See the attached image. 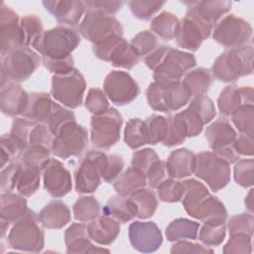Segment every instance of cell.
<instances>
[{
  "instance_id": "obj_1",
  "label": "cell",
  "mask_w": 254,
  "mask_h": 254,
  "mask_svg": "<svg viewBox=\"0 0 254 254\" xmlns=\"http://www.w3.org/2000/svg\"><path fill=\"white\" fill-rule=\"evenodd\" d=\"M184 183L185 196L183 203L187 212L199 220L223 221L227 216L224 205L210 195L206 188L195 180H187Z\"/></svg>"
},
{
  "instance_id": "obj_2",
  "label": "cell",
  "mask_w": 254,
  "mask_h": 254,
  "mask_svg": "<svg viewBox=\"0 0 254 254\" xmlns=\"http://www.w3.org/2000/svg\"><path fill=\"white\" fill-rule=\"evenodd\" d=\"M80 42L79 34L73 28L58 26L43 32L32 44L46 59L60 60L70 57V53Z\"/></svg>"
},
{
  "instance_id": "obj_3",
  "label": "cell",
  "mask_w": 254,
  "mask_h": 254,
  "mask_svg": "<svg viewBox=\"0 0 254 254\" xmlns=\"http://www.w3.org/2000/svg\"><path fill=\"white\" fill-rule=\"evenodd\" d=\"M252 46L230 49L214 62L213 74L222 81H234L239 76L248 75L252 72Z\"/></svg>"
},
{
  "instance_id": "obj_4",
  "label": "cell",
  "mask_w": 254,
  "mask_h": 254,
  "mask_svg": "<svg viewBox=\"0 0 254 254\" xmlns=\"http://www.w3.org/2000/svg\"><path fill=\"white\" fill-rule=\"evenodd\" d=\"M191 93L183 81L154 82L147 89L149 105L159 111L171 112L187 104Z\"/></svg>"
},
{
  "instance_id": "obj_5",
  "label": "cell",
  "mask_w": 254,
  "mask_h": 254,
  "mask_svg": "<svg viewBox=\"0 0 254 254\" xmlns=\"http://www.w3.org/2000/svg\"><path fill=\"white\" fill-rule=\"evenodd\" d=\"M40 218L32 210L16 221L9 234L10 247L25 251H40L44 246V232L39 225Z\"/></svg>"
},
{
  "instance_id": "obj_6",
  "label": "cell",
  "mask_w": 254,
  "mask_h": 254,
  "mask_svg": "<svg viewBox=\"0 0 254 254\" xmlns=\"http://www.w3.org/2000/svg\"><path fill=\"white\" fill-rule=\"evenodd\" d=\"M229 165L214 153L202 152L195 157L193 173L196 177L205 181L212 190L217 191L229 182Z\"/></svg>"
},
{
  "instance_id": "obj_7",
  "label": "cell",
  "mask_w": 254,
  "mask_h": 254,
  "mask_svg": "<svg viewBox=\"0 0 254 254\" xmlns=\"http://www.w3.org/2000/svg\"><path fill=\"white\" fill-rule=\"evenodd\" d=\"M52 86V94L59 102L71 108L81 104L85 81L77 69L72 68L68 72L55 74Z\"/></svg>"
},
{
  "instance_id": "obj_8",
  "label": "cell",
  "mask_w": 254,
  "mask_h": 254,
  "mask_svg": "<svg viewBox=\"0 0 254 254\" xmlns=\"http://www.w3.org/2000/svg\"><path fill=\"white\" fill-rule=\"evenodd\" d=\"M79 32L85 39L97 44L113 35L122 36V27L113 16L95 9H87L79 25Z\"/></svg>"
},
{
  "instance_id": "obj_9",
  "label": "cell",
  "mask_w": 254,
  "mask_h": 254,
  "mask_svg": "<svg viewBox=\"0 0 254 254\" xmlns=\"http://www.w3.org/2000/svg\"><path fill=\"white\" fill-rule=\"evenodd\" d=\"M107 155L98 151L88 152L80 161L74 173L77 192H92L100 184L106 166Z\"/></svg>"
},
{
  "instance_id": "obj_10",
  "label": "cell",
  "mask_w": 254,
  "mask_h": 254,
  "mask_svg": "<svg viewBox=\"0 0 254 254\" xmlns=\"http://www.w3.org/2000/svg\"><path fill=\"white\" fill-rule=\"evenodd\" d=\"M122 117L114 108L91 117V142L98 148L108 149L120 138Z\"/></svg>"
},
{
  "instance_id": "obj_11",
  "label": "cell",
  "mask_w": 254,
  "mask_h": 254,
  "mask_svg": "<svg viewBox=\"0 0 254 254\" xmlns=\"http://www.w3.org/2000/svg\"><path fill=\"white\" fill-rule=\"evenodd\" d=\"M40 59L27 47L18 48L2 55V77L10 80H25L37 68Z\"/></svg>"
},
{
  "instance_id": "obj_12",
  "label": "cell",
  "mask_w": 254,
  "mask_h": 254,
  "mask_svg": "<svg viewBox=\"0 0 254 254\" xmlns=\"http://www.w3.org/2000/svg\"><path fill=\"white\" fill-rule=\"evenodd\" d=\"M87 145V131L84 127L70 122L56 135L52 151L60 158L66 159L80 154Z\"/></svg>"
},
{
  "instance_id": "obj_13",
  "label": "cell",
  "mask_w": 254,
  "mask_h": 254,
  "mask_svg": "<svg viewBox=\"0 0 254 254\" xmlns=\"http://www.w3.org/2000/svg\"><path fill=\"white\" fill-rule=\"evenodd\" d=\"M252 36V28L241 18L229 15L223 18L215 27L213 39L224 47L238 48L245 45Z\"/></svg>"
},
{
  "instance_id": "obj_14",
  "label": "cell",
  "mask_w": 254,
  "mask_h": 254,
  "mask_svg": "<svg viewBox=\"0 0 254 254\" xmlns=\"http://www.w3.org/2000/svg\"><path fill=\"white\" fill-rule=\"evenodd\" d=\"M194 65L195 59L192 55L170 48L161 64L155 69V81H180L181 77Z\"/></svg>"
},
{
  "instance_id": "obj_15",
  "label": "cell",
  "mask_w": 254,
  "mask_h": 254,
  "mask_svg": "<svg viewBox=\"0 0 254 254\" xmlns=\"http://www.w3.org/2000/svg\"><path fill=\"white\" fill-rule=\"evenodd\" d=\"M103 88L108 98L117 105L128 104L140 92L136 81L127 72L117 70L106 76Z\"/></svg>"
},
{
  "instance_id": "obj_16",
  "label": "cell",
  "mask_w": 254,
  "mask_h": 254,
  "mask_svg": "<svg viewBox=\"0 0 254 254\" xmlns=\"http://www.w3.org/2000/svg\"><path fill=\"white\" fill-rule=\"evenodd\" d=\"M211 26L199 18L187 13L177 34V44L185 49L195 51L201 42L209 37Z\"/></svg>"
},
{
  "instance_id": "obj_17",
  "label": "cell",
  "mask_w": 254,
  "mask_h": 254,
  "mask_svg": "<svg viewBox=\"0 0 254 254\" xmlns=\"http://www.w3.org/2000/svg\"><path fill=\"white\" fill-rule=\"evenodd\" d=\"M129 238L134 248L141 252H153L162 243V234L154 222L135 221L129 226Z\"/></svg>"
},
{
  "instance_id": "obj_18",
  "label": "cell",
  "mask_w": 254,
  "mask_h": 254,
  "mask_svg": "<svg viewBox=\"0 0 254 254\" xmlns=\"http://www.w3.org/2000/svg\"><path fill=\"white\" fill-rule=\"evenodd\" d=\"M44 169V186L52 196L62 197L70 190V174L60 161L50 159Z\"/></svg>"
},
{
  "instance_id": "obj_19",
  "label": "cell",
  "mask_w": 254,
  "mask_h": 254,
  "mask_svg": "<svg viewBox=\"0 0 254 254\" xmlns=\"http://www.w3.org/2000/svg\"><path fill=\"white\" fill-rule=\"evenodd\" d=\"M18 15L2 3L1 7V48L2 55L24 47Z\"/></svg>"
},
{
  "instance_id": "obj_20",
  "label": "cell",
  "mask_w": 254,
  "mask_h": 254,
  "mask_svg": "<svg viewBox=\"0 0 254 254\" xmlns=\"http://www.w3.org/2000/svg\"><path fill=\"white\" fill-rule=\"evenodd\" d=\"M253 104V89L236 85L226 86L218 98V107L221 114L230 115L243 105Z\"/></svg>"
},
{
  "instance_id": "obj_21",
  "label": "cell",
  "mask_w": 254,
  "mask_h": 254,
  "mask_svg": "<svg viewBox=\"0 0 254 254\" xmlns=\"http://www.w3.org/2000/svg\"><path fill=\"white\" fill-rule=\"evenodd\" d=\"M188 5V13L199 18L211 27L215 22L230 10L228 1H194L185 2Z\"/></svg>"
},
{
  "instance_id": "obj_22",
  "label": "cell",
  "mask_w": 254,
  "mask_h": 254,
  "mask_svg": "<svg viewBox=\"0 0 254 254\" xmlns=\"http://www.w3.org/2000/svg\"><path fill=\"white\" fill-rule=\"evenodd\" d=\"M47 11L54 15L60 22L67 25H75L80 19L85 8L82 1H43Z\"/></svg>"
},
{
  "instance_id": "obj_23",
  "label": "cell",
  "mask_w": 254,
  "mask_h": 254,
  "mask_svg": "<svg viewBox=\"0 0 254 254\" xmlns=\"http://www.w3.org/2000/svg\"><path fill=\"white\" fill-rule=\"evenodd\" d=\"M205 137L213 152L233 146L236 132L225 118H219L206 128Z\"/></svg>"
},
{
  "instance_id": "obj_24",
  "label": "cell",
  "mask_w": 254,
  "mask_h": 254,
  "mask_svg": "<svg viewBox=\"0 0 254 254\" xmlns=\"http://www.w3.org/2000/svg\"><path fill=\"white\" fill-rule=\"evenodd\" d=\"M89 238L99 244H110L120 232V224L111 216H97L87 225Z\"/></svg>"
},
{
  "instance_id": "obj_25",
  "label": "cell",
  "mask_w": 254,
  "mask_h": 254,
  "mask_svg": "<svg viewBox=\"0 0 254 254\" xmlns=\"http://www.w3.org/2000/svg\"><path fill=\"white\" fill-rule=\"evenodd\" d=\"M195 156L188 149H179L171 153L166 162V171L171 178H185L194 171Z\"/></svg>"
},
{
  "instance_id": "obj_26",
  "label": "cell",
  "mask_w": 254,
  "mask_h": 254,
  "mask_svg": "<svg viewBox=\"0 0 254 254\" xmlns=\"http://www.w3.org/2000/svg\"><path fill=\"white\" fill-rule=\"evenodd\" d=\"M56 103L51 100L49 94L34 92L29 94L28 103L22 115L31 121L46 123Z\"/></svg>"
},
{
  "instance_id": "obj_27",
  "label": "cell",
  "mask_w": 254,
  "mask_h": 254,
  "mask_svg": "<svg viewBox=\"0 0 254 254\" xmlns=\"http://www.w3.org/2000/svg\"><path fill=\"white\" fill-rule=\"evenodd\" d=\"M28 94L22 87L15 83H8L1 89V108L5 114L10 116L23 114L27 103Z\"/></svg>"
},
{
  "instance_id": "obj_28",
  "label": "cell",
  "mask_w": 254,
  "mask_h": 254,
  "mask_svg": "<svg viewBox=\"0 0 254 254\" xmlns=\"http://www.w3.org/2000/svg\"><path fill=\"white\" fill-rule=\"evenodd\" d=\"M89 235L87 226L80 223H74L69 226L65 232V243L68 253H84V252H98L108 250L95 248L88 240Z\"/></svg>"
},
{
  "instance_id": "obj_29",
  "label": "cell",
  "mask_w": 254,
  "mask_h": 254,
  "mask_svg": "<svg viewBox=\"0 0 254 254\" xmlns=\"http://www.w3.org/2000/svg\"><path fill=\"white\" fill-rule=\"evenodd\" d=\"M39 218L47 228H60L69 221V209L63 201L53 200L42 209Z\"/></svg>"
},
{
  "instance_id": "obj_30",
  "label": "cell",
  "mask_w": 254,
  "mask_h": 254,
  "mask_svg": "<svg viewBox=\"0 0 254 254\" xmlns=\"http://www.w3.org/2000/svg\"><path fill=\"white\" fill-rule=\"evenodd\" d=\"M103 214L112 216L121 222H127L136 216V207L133 201L123 195L112 196L102 209Z\"/></svg>"
},
{
  "instance_id": "obj_31",
  "label": "cell",
  "mask_w": 254,
  "mask_h": 254,
  "mask_svg": "<svg viewBox=\"0 0 254 254\" xmlns=\"http://www.w3.org/2000/svg\"><path fill=\"white\" fill-rule=\"evenodd\" d=\"M140 56L135 49L129 45L123 38H120L109 54L108 61L114 66L131 68L139 62Z\"/></svg>"
},
{
  "instance_id": "obj_32",
  "label": "cell",
  "mask_w": 254,
  "mask_h": 254,
  "mask_svg": "<svg viewBox=\"0 0 254 254\" xmlns=\"http://www.w3.org/2000/svg\"><path fill=\"white\" fill-rule=\"evenodd\" d=\"M146 185V176L140 170L131 167L127 169L115 182L114 189L120 195H129L143 189Z\"/></svg>"
},
{
  "instance_id": "obj_33",
  "label": "cell",
  "mask_w": 254,
  "mask_h": 254,
  "mask_svg": "<svg viewBox=\"0 0 254 254\" xmlns=\"http://www.w3.org/2000/svg\"><path fill=\"white\" fill-rule=\"evenodd\" d=\"M1 218L12 222L27 212V201L24 197L7 192L1 195Z\"/></svg>"
},
{
  "instance_id": "obj_34",
  "label": "cell",
  "mask_w": 254,
  "mask_h": 254,
  "mask_svg": "<svg viewBox=\"0 0 254 254\" xmlns=\"http://www.w3.org/2000/svg\"><path fill=\"white\" fill-rule=\"evenodd\" d=\"M130 199L136 207V216L140 218H148L152 216L157 208V197L150 190L140 189L130 194Z\"/></svg>"
},
{
  "instance_id": "obj_35",
  "label": "cell",
  "mask_w": 254,
  "mask_h": 254,
  "mask_svg": "<svg viewBox=\"0 0 254 254\" xmlns=\"http://www.w3.org/2000/svg\"><path fill=\"white\" fill-rule=\"evenodd\" d=\"M39 183L40 170L21 165L15 187L17 191L22 195L29 196L37 190Z\"/></svg>"
},
{
  "instance_id": "obj_36",
  "label": "cell",
  "mask_w": 254,
  "mask_h": 254,
  "mask_svg": "<svg viewBox=\"0 0 254 254\" xmlns=\"http://www.w3.org/2000/svg\"><path fill=\"white\" fill-rule=\"evenodd\" d=\"M180 22L178 18L170 12H162L159 16L153 19L151 29L160 37L171 40L178 34Z\"/></svg>"
},
{
  "instance_id": "obj_37",
  "label": "cell",
  "mask_w": 254,
  "mask_h": 254,
  "mask_svg": "<svg viewBox=\"0 0 254 254\" xmlns=\"http://www.w3.org/2000/svg\"><path fill=\"white\" fill-rule=\"evenodd\" d=\"M198 223L186 218H179L172 221L166 229L168 240L175 241L179 239H195L197 235Z\"/></svg>"
},
{
  "instance_id": "obj_38",
  "label": "cell",
  "mask_w": 254,
  "mask_h": 254,
  "mask_svg": "<svg viewBox=\"0 0 254 254\" xmlns=\"http://www.w3.org/2000/svg\"><path fill=\"white\" fill-rule=\"evenodd\" d=\"M183 82L190 89L191 96L202 95L208 90L211 84V76L208 69L199 67L189 72Z\"/></svg>"
},
{
  "instance_id": "obj_39",
  "label": "cell",
  "mask_w": 254,
  "mask_h": 254,
  "mask_svg": "<svg viewBox=\"0 0 254 254\" xmlns=\"http://www.w3.org/2000/svg\"><path fill=\"white\" fill-rule=\"evenodd\" d=\"M124 139L126 144L132 149L149 144L145 122L138 118L130 119L126 124Z\"/></svg>"
},
{
  "instance_id": "obj_40",
  "label": "cell",
  "mask_w": 254,
  "mask_h": 254,
  "mask_svg": "<svg viewBox=\"0 0 254 254\" xmlns=\"http://www.w3.org/2000/svg\"><path fill=\"white\" fill-rule=\"evenodd\" d=\"M50 151L42 146H29L22 153L21 163L24 166L41 171L50 161Z\"/></svg>"
},
{
  "instance_id": "obj_41",
  "label": "cell",
  "mask_w": 254,
  "mask_h": 254,
  "mask_svg": "<svg viewBox=\"0 0 254 254\" xmlns=\"http://www.w3.org/2000/svg\"><path fill=\"white\" fill-rule=\"evenodd\" d=\"M72 209L76 220L88 222L98 216L99 203L93 196H83L75 201Z\"/></svg>"
},
{
  "instance_id": "obj_42",
  "label": "cell",
  "mask_w": 254,
  "mask_h": 254,
  "mask_svg": "<svg viewBox=\"0 0 254 254\" xmlns=\"http://www.w3.org/2000/svg\"><path fill=\"white\" fill-rule=\"evenodd\" d=\"M167 119H168V131H167L166 138L162 143L168 147L181 144L185 140V138L188 136L187 128L183 120L181 119L178 113L168 117Z\"/></svg>"
},
{
  "instance_id": "obj_43",
  "label": "cell",
  "mask_w": 254,
  "mask_h": 254,
  "mask_svg": "<svg viewBox=\"0 0 254 254\" xmlns=\"http://www.w3.org/2000/svg\"><path fill=\"white\" fill-rule=\"evenodd\" d=\"M145 122L149 144L163 142L168 131V119L160 115H152Z\"/></svg>"
},
{
  "instance_id": "obj_44",
  "label": "cell",
  "mask_w": 254,
  "mask_h": 254,
  "mask_svg": "<svg viewBox=\"0 0 254 254\" xmlns=\"http://www.w3.org/2000/svg\"><path fill=\"white\" fill-rule=\"evenodd\" d=\"M253 104L243 105L231 114V120L236 128L242 134H246L249 136H253Z\"/></svg>"
},
{
  "instance_id": "obj_45",
  "label": "cell",
  "mask_w": 254,
  "mask_h": 254,
  "mask_svg": "<svg viewBox=\"0 0 254 254\" xmlns=\"http://www.w3.org/2000/svg\"><path fill=\"white\" fill-rule=\"evenodd\" d=\"M225 236L223 221H206L199 232V240L206 245H217Z\"/></svg>"
},
{
  "instance_id": "obj_46",
  "label": "cell",
  "mask_w": 254,
  "mask_h": 254,
  "mask_svg": "<svg viewBox=\"0 0 254 254\" xmlns=\"http://www.w3.org/2000/svg\"><path fill=\"white\" fill-rule=\"evenodd\" d=\"M20 27L23 36L24 47L32 45L33 42L43 33L41 20L35 15H28L22 18Z\"/></svg>"
},
{
  "instance_id": "obj_47",
  "label": "cell",
  "mask_w": 254,
  "mask_h": 254,
  "mask_svg": "<svg viewBox=\"0 0 254 254\" xmlns=\"http://www.w3.org/2000/svg\"><path fill=\"white\" fill-rule=\"evenodd\" d=\"M70 122H75L74 114L71 111L63 108L56 103L55 108L51 113L50 117L48 118L46 124L50 128L52 133L54 135H57L64 126Z\"/></svg>"
},
{
  "instance_id": "obj_48",
  "label": "cell",
  "mask_w": 254,
  "mask_h": 254,
  "mask_svg": "<svg viewBox=\"0 0 254 254\" xmlns=\"http://www.w3.org/2000/svg\"><path fill=\"white\" fill-rule=\"evenodd\" d=\"M160 159L156 152L152 149H144L133 154L132 167L140 170L147 176L152 169H154L159 163Z\"/></svg>"
},
{
  "instance_id": "obj_49",
  "label": "cell",
  "mask_w": 254,
  "mask_h": 254,
  "mask_svg": "<svg viewBox=\"0 0 254 254\" xmlns=\"http://www.w3.org/2000/svg\"><path fill=\"white\" fill-rule=\"evenodd\" d=\"M189 109L193 111L201 119L203 124L208 123L215 116L213 103L204 94L194 96L189 106Z\"/></svg>"
},
{
  "instance_id": "obj_50",
  "label": "cell",
  "mask_w": 254,
  "mask_h": 254,
  "mask_svg": "<svg viewBox=\"0 0 254 254\" xmlns=\"http://www.w3.org/2000/svg\"><path fill=\"white\" fill-rule=\"evenodd\" d=\"M158 194L160 199L164 201H178L185 193V186L183 182L174 180H165L158 187Z\"/></svg>"
},
{
  "instance_id": "obj_51",
  "label": "cell",
  "mask_w": 254,
  "mask_h": 254,
  "mask_svg": "<svg viewBox=\"0 0 254 254\" xmlns=\"http://www.w3.org/2000/svg\"><path fill=\"white\" fill-rule=\"evenodd\" d=\"M130 10L139 19L149 20L154 13L161 9L164 1H130Z\"/></svg>"
},
{
  "instance_id": "obj_52",
  "label": "cell",
  "mask_w": 254,
  "mask_h": 254,
  "mask_svg": "<svg viewBox=\"0 0 254 254\" xmlns=\"http://www.w3.org/2000/svg\"><path fill=\"white\" fill-rule=\"evenodd\" d=\"M131 46L135 49L140 57L148 56L158 47V42L152 33L149 31H143L132 39Z\"/></svg>"
},
{
  "instance_id": "obj_53",
  "label": "cell",
  "mask_w": 254,
  "mask_h": 254,
  "mask_svg": "<svg viewBox=\"0 0 254 254\" xmlns=\"http://www.w3.org/2000/svg\"><path fill=\"white\" fill-rule=\"evenodd\" d=\"M235 182L244 187H251L253 185V160L243 159L236 163L234 168Z\"/></svg>"
},
{
  "instance_id": "obj_54",
  "label": "cell",
  "mask_w": 254,
  "mask_h": 254,
  "mask_svg": "<svg viewBox=\"0 0 254 254\" xmlns=\"http://www.w3.org/2000/svg\"><path fill=\"white\" fill-rule=\"evenodd\" d=\"M229 233H243L252 236L253 232V215L248 213H241L232 216L228 222Z\"/></svg>"
},
{
  "instance_id": "obj_55",
  "label": "cell",
  "mask_w": 254,
  "mask_h": 254,
  "mask_svg": "<svg viewBox=\"0 0 254 254\" xmlns=\"http://www.w3.org/2000/svg\"><path fill=\"white\" fill-rule=\"evenodd\" d=\"M85 107L90 112L99 114L108 109V101L100 89L91 88L86 97Z\"/></svg>"
},
{
  "instance_id": "obj_56",
  "label": "cell",
  "mask_w": 254,
  "mask_h": 254,
  "mask_svg": "<svg viewBox=\"0 0 254 254\" xmlns=\"http://www.w3.org/2000/svg\"><path fill=\"white\" fill-rule=\"evenodd\" d=\"M227 252H251V236L243 233L231 234V238L225 245L224 250Z\"/></svg>"
},
{
  "instance_id": "obj_57",
  "label": "cell",
  "mask_w": 254,
  "mask_h": 254,
  "mask_svg": "<svg viewBox=\"0 0 254 254\" xmlns=\"http://www.w3.org/2000/svg\"><path fill=\"white\" fill-rule=\"evenodd\" d=\"M178 114L181 117V119L183 120V122L187 128L188 136L192 137L201 132L203 123H202L201 119L193 111H191L188 108L182 112H179Z\"/></svg>"
},
{
  "instance_id": "obj_58",
  "label": "cell",
  "mask_w": 254,
  "mask_h": 254,
  "mask_svg": "<svg viewBox=\"0 0 254 254\" xmlns=\"http://www.w3.org/2000/svg\"><path fill=\"white\" fill-rule=\"evenodd\" d=\"M20 168H21V165L16 163V164L9 165L5 170L2 171L1 189L3 191L10 192L12 190L15 189Z\"/></svg>"
},
{
  "instance_id": "obj_59",
  "label": "cell",
  "mask_w": 254,
  "mask_h": 254,
  "mask_svg": "<svg viewBox=\"0 0 254 254\" xmlns=\"http://www.w3.org/2000/svg\"><path fill=\"white\" fill-rule=\"evenodd\" d=\"M124 167V162L121 157L117 155H108L106 161V167L102 178L106 182H112L122 171Z\"/></svg>"
},
{
  "instance_id": "obj_60",
  "label": "cell",
  "mask_w": 254,
  "mask_h": 254,
  "mask_svg": "<svg viewBox=\"0 0 254 254\" xmlns=\"http://www.w3.org/2000/svg\"><path fill=\"white\" fill-rule=\"evenodd\" d=\"M43 63L45 66L50 69L53 72L57 73H65L70 71L73 67V60L70 57H67L65 59H60V60H51L43 58Z\"/></svg>"
},
{
  "instance_id": "obj_61",
  "label": "cell",
  "mask_w": 254,
  "mask_h": 254,
  "mask_svg": "<svg viewBox=\"0 0 254 254\" xmlns=\"http://www.w3.org/2000/svg\"><path fill=\"white\" fill-rule=\"evenodd\" d=\"M83 3L87 9H95L108 15L116 13L123 5L122 1H84Z\"/></svg>"
},
{
  "instance_id": "obj_62",
  "label": "cell",
  "mask_w": 254,
  "mask_h": 254,
  "mask_svg": "<svg viewBox=\"0 0 254 254\" xmlns=\"http://www.w3.org/2000/svg\"><path fill=\"white\" fill-rule=\"evenodd\" d=\"M233 146L238 153V155H253V136H249L246 134H240L233 143Z\"/></svg>"
},
{
  "instance_id": "obj_63",
  "label": "cell",
  "mask_w": 254,
  "mask_h": 254,
  "mask_svg": "<svg viewBox=\"0 0 254 254\" xmlns=\"http://www.w3.org/2000/svg\"><path fill=\"white\" fill-rule=\"evenodd\" d=\"M172 253L174 252H186V253H190V252H194V253H199V252H212V250L210 249H205L202 248L201 245L198 244H192L190 242H186V241H182V242H178L177 244H175L171 250Z\"/></svg>"
},
{
  "instance_id": "obj_64",
  "label": "cell",
  "mask_w": 254,
  "mask_h": 254,
  "mask_svg": "<svg viewBox=\"0 0 254 254\" xmlns=\"http://www.w3.org/2000/svg\"><path fill=\"white\" fill-rule=\"evenodd\" d=\"M252 193H253V190H250L246 199H245V204L248 206L249 210L252 212V205H253V201H252Z\"/></svg>"
}]
</instances>
